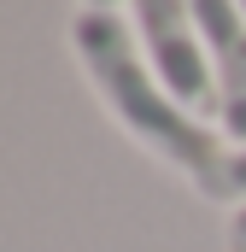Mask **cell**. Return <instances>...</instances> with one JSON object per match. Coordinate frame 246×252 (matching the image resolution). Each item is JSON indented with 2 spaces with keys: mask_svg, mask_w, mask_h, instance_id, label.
Here are the masks:
<instances>
[{
  "mask_svg": "<svg viewBox=\"0 0 246 252\" xmlns=\"http://www.w3.org/2000/svg\"><path fill=\"white\" fill-rule=\"evenodd\" d=\"M70 47H76V59L88 70L100 106L112 112V124L123 135H135L170 170H182L187 182L199 188V199L217 188L229 153L217 147V135L199 124V118H187L182 106L158 88V76L147 70V59L135 53V41L123 30V12H112V6H82L70 18Z\"/></svg>",
  "mask_w": 246,
  "mask_h": 252,
  "instance_id": "6da1fadb",
  "label": "cell"
},
{
  "mask_svg": "<svg viewBox=\"0 0 246 252\" xmlns=\"http://www.w3.org/2000/svg\"><path fill=\"white\" fill-rule=\"evenodd\" d=\"M129 24L147 47V70L158 76V88L187 118L217 112V76H211V59H205V35L193 24V6H182V0H135Z\"/></svg>",
  "mask_w": 246,
  "mask_h": 252,
  "instance_id": "7a4b0ae2",
  "label": "cell"
},
{
  "mask_svg": "<svg viewBox=\"0 0 246 252\" xmlns=\"http://www.w3.org/2000/svg\"><path fill=\"white\" fill-rule=\"evenodd\" d=\"M193 24L205 35L211 76H217V129L246 147V6L193 0Z\"/></svg>",
  "mask_w": 246,
  "mask_h": 252,
  "instance_id": "3957f363",
  "label": "cell"
},
{
  "mask_svg": "<svg viewBox=\"0 0 246 252\" xmlns=\"http://www.w3.org/2000/svg\"><path fill=\"white\" fill-rule=\"evenodd\" d=\"M205 199H211V205H235V199H241V205H246V147H235V153H229V164H223L217 188L205 193Z\"/></svg>",
  "mask_w": 246,
  "mask_h": 252,
  "instance_id": "277c9868",
  "label": "cell"
},
{
  "mask_svg": "<svg viewBox=\"0 0 246 252\" xmlns=\"http://www.w3.org/2000/svg\"><path fill=\"white\" fill-rule=\"evenodd\" d=\"M229 252H246V205L229 217Z\"/></svg>",
  "mask_w": 246,
  "mask_h": 252,
  "instance_id": "5b68a950",
  "label": "cell"
}]
</instances>
